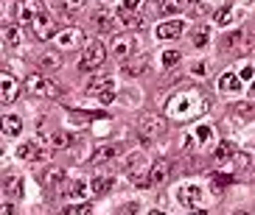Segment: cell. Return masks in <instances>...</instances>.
<instances>
[{
  "label": "cell",
  "instance_id": "obj_1",
  "mask_svg": "<svg viewBox=\"0 0 255 215\" xmlns=\"http://www.w3.org/2000/svg\"><path fill=\"white\" fill-rule=\"evenodd\" d=\"M208 109H210V98L196 87H185V89H180V92H174V95L165 101V115L171 120H180V123L196 120Z\"/></svg>",
  "mask_w": 255,
  "mask_h": 215
},
{
  "label": "cell",
  "instance_id": "obj_2",
  "mask_svg": "<svg viewBox=\"0 0 255 215\" xmlns=\"http://www.w3.org/2000/svg\"><path fill=\"white\" fill-rule=\"evenodd\" d=\"M165 134V118H160V115H154V112H146L140 118V137L143 143H154L157 137H163Z\"/></svg>",
  "mask_w": 255,
  "mask_h": 215
},
{
  "label": "cell",
  "instance_id": "obj_3",
  "mask_svg": "<svg viewBox=\"0 0 255 215\" xmlns=\"http://www.w3.org/2000/svg\"><path fill=\"white\" fill-rule=\"evenodd\" d=\"M107 59V51H104V45L96 42V39H90V42H84V56L82 62H79V70H93V67H101Z\"/></svg>",
  "mask_w": 255,
  "mask_h": 215
},
{
  "label": "cell",
  "instance_id": "obj_4",
  "mask_svg": "<svg viewBox=\"0 0 255 215\" xmlns=\"http://www.w3.org/2000/svg\"><path fill=\"white\" fill-rule=\"evenodd\" d=\"M25 89L34 92V95H42V98H56V95H59V87H56L51 78H45L42 73L28 75V78H25Z\"/></svg>",
  "mask_w": 255,
  "mask_h": 215
},
{
  "label": "cell",
  "instance_id": "obj_5",
  "mask_svg": "<svg viewBox=\"0 0 255 215\" xmlns=\"http://www.w3.org/2000/svg\"><path fill=\"white\" fill-rule=\"evenodd\" d=\"M31 28H34V37L42 39V42L56 37V20H53L51 11H39V14L34 17V22H31Z\"/></svg>",
  "mask_w": 255,
  "mask_h": 215
},
{
  "label": "cell",
  "instance_id": "obj_6",
  "mask_svg": "<svg viewBox=\"0 0 255 215\" xmlns=\"http://www.w3.org/2000/svg\"><path fill=\"white\" fill-rule=\"evenodd\" d=\"M53 45H59L62 51H73V48L84 45V34H82L79 28H73V25H68V28L56 31V37H53Z\"/></svg>",
  "mask_w": 255,
  "mask_h": 215
},
{
  "label": "cell",
  "instance_id": "obj_7",
  "mask_svg": "<svg viewBox=\"0 0 255 215\" xmlns=\"http://www.w3.org/2000/svg\"><path fill=\"white\" fill-rule=\"evenodd\" d=\"M216 140V129L210 126V123H202V126H196L194 132L185 137V148H194V145H210V143Z\"/></svg>",
  "mask_w": 255,
  "mask_h": 215
},
{
  "label": "cell",
  "instance_id": "obj_8",
  "mask_svg": "<svg viewBox=\"0 0 255 215\" xmlns=\"http://www.w3.org/2000/svg\"><path fill=\"white\" fill-rule=\"evenodd\" d=\"M137 51V39L132 34H115L113 39V56L115 59H129Z\"/></svg>",
  "mask_w": 255,
  "mask_h": 215
},
{
  "label": "cell",
  "instance_id": "obj_9",
  "mask_svg": "<svg viewBox=\"0 0 255 215\" xmlns=\"http://www.w3.org/2000/svg\"><path fill=\"white\" fill-rule=\"evenodd\" d=\"M244 14H247V8H244V6H233V3H230L227 8L222 6L216 11V22L222 25V28H227V25H236V22H239Z\"/></svg>",
  "mask_w": 255,
  "mask_h": 215
},
{
  "label": "cell",
  "instance_id": "obj_10",
  "mask_svg": "<svg viewBox=\"0 0 255 215\" xmlns=\"http://www.w3.org/2000/svg\"><path fill=\"white\" fill-rule=\"evenodd\" d=\"M177 199H180V204H185V207H196V204L202 201V187L199 185H182V187H177Z\"/></svg>",
  "mask_w": 255,
  "mask_h": 215
},
{
  "label": "cell",
  "instance_id": "obj_11",
  "mask_svg": "<svg viewBox=\"0 0 255 215\" xmlns=\"http://www.w3.org/2000/svg\"><path fill=\"white\" fill-rule=\"evenodd\" d=\"M17 92H20V84H17V78L11 73H3L0 75V98H3V104H11L17 98Z\"/></svg>",
  "mask_w": 255,
  "mask_h": 215
},
{
  "label": "cell",
  "instance_id": "obj_12",
  "mask_svg": "<svg viewBox=\"0 0 255 215\" xmlns=\"http://www.w3.org/2000/svg\"><path fill=\"white\" fill-rule=\"evenodd\" d=\"M3 196H6L8 201L23 199V179L17 176V173H8V176L3 179Z\"/></svg>",
  "mask_w": 255,
  "mask_h": 215
},
{
  "label": "cell",
  "instance_id": "obj_13",
  "mask_svg": "<svg viewBox=\"0 0 255 215\" xmlns=\"http://www.w3.org/2000/svg\"><path fill=\"white\" fill-rule=\"evenodd\" d=\"M182 20H168V22H160L157 28H154V37L157 39H177L182 37Z\"/></svg>",
  "mask_w": 255,
  "mask_h": 215
},
{
  "label": "cell",
  "instance_id": "obj_14",
  "mask_svg": "<svg viewBox=\"0 0 255 215\" xmlns=\"http://www.w3.org/2000/svg\"><path fill=\"white\" fill-rule=\"evenodd\" d=\"M90 196H93L90 179H76L73 185L68 187V199H70V201H87Z\"/></svg>",
  "mask_w": 255,
  "mask_h": 215
},
{
  "label": "cell",
  "instance_id": "obj_15",
  "mask_svg": "<svg viewBox=\"0 0 255 215\" xmlns=\"http://www.w3.org/2000/svg\"><path fill=\"white\" fill-rule=\"evenodd\" d=\"M93 22H96L98 31L110 34V31H115V28L121 25V17L113 14V11H96V14H93Z\"/></svg>",
  "mask_w": 255,
  "mask_h": 215
},
{
  "label": "cell",
  "instance_id": "obj_16",
  "mask_svg": "<svg viewBox=\"0 0 255 215\" xmlns=\"http://www.w3.org/2000/svg\"><path fill=\"white\" fill-rule=\"evenodd\" d=\"M107 87H115V78L110 73H96L90 81H87V92H90V95H98V92L107 89Z\"/></svg>",
  "mask_w": 255,
  "mask_h": 215
},
{
  "label": "cell",
  "instance_id": "obj_17",
  "mask_svg": "<svg viewBox=\"0 0 255 215\" xmlns=\"http://www.w3.org/2000/svg\"><path fill=\"white\" fill-rule=\"evenodd\" d=\"M168 173H171V162H168V159L154 162V168H151V173H149L151 185H163V182H168Z\"/></svg>",
  "mask_w": 255,
  "mask_h": 215
},
{
  "label": "cell",
  "instance_id": "obj_18",
  "mask_svg": "<svg viewBox=\"0 0 255 215\" xmlns=\"http://www.w3.org/2000/svg\"><path fill=\"white\" fill-rule=\"evenodd\" d=\"M17 156H20V159H42V156H48V154L42 148H37V143L25 140V143L17 145Z\"/></svg>",
  "mask_w": 255,
  "mask_h": 215
},
{
  "label": "cell",
  "instance_id": "obj_19",
  "mask_svg": "<svg viewBox=\"0 0 255 215\" xmlns=\"http://www.w3.org/2000/svg\"><path fill=\"white\" fill-rule=\"evenodd\" d=\"M219 89H222V92H239V89H241V75L239 73H230V70L222 73V75H219Z\"/></svg>",
  "mask_w": 255,
  "mask_h": 215
},
{
  "label": "cell",
  "instance_id": "obj_20",
  "mask_svg": "<svg viewBox=\"0 0 255 215\" xmlns=\"http://www.w3.org/2000/svg\"><path fill=\"white\" fill-rule=\"evenodd\" d=\"M23 132V120H20V115H3V134L6 137H17V134Z\"/></svg>",
  "mask_w": 255,
  "mask_h": 215
},
{
  "label": "cell",
  "instance_id": "obj_21",
  "mask_svg": "<svg viewBox=\"0 0 255 215\" xmlns=\"http://www.w3.org/2000/svg\"><path fill=\"white\" fill-rule=\"evenodd\" d=\"M233 154H236V145L225 140V143H219V148H216V156H213V159H216V165H219V168H225V165H230Z\"/></svg>",
  "mask_w": 255,
  "mask_h": 215
},
{
  "label": "cell",
  "instance_id": "obj_22",
  "mask_svg": "<svg viewBox=\"0 0 255 215\" xmlns=\"http://www.w3.org/2000/svg\"><path fill=\"white\" fill-rule=\"evenodd\" d=\"M39 67H42V73H53V70H59V67H62V56H59L56 51L42 53V59H39Z\"/></svg>",
  "mask_w": 255,
  "mask_h": 215
},
{
  "label": "cell",
  "instance_id": "obj_23",
  "mask_svg": "<svg viewBox=\"0 0 255 215\" xmlns=\"http://www.w3.org/2000/svg\"><path fill=\"white\" fill-rule=\"evenodd\" d=\"M250 165H253V156L247 151H236L230 159V171H250Z\"/></svg>",
  "mask_w": 255,
  "mask_h": 215
},
{
  "label": "cell",
  "instance_id": "obj_24",
  "mask_svg": "<svg viewBox=\"0 0 255 215\" xmlns=\"http://www.w3.org/2000/svg\"><path fill=\"white\" fill-rule=\"evenodd\" d=\"M118 17H121V25H124V28H129V31H135V28H140V25H143L140 14H135V11H127V8H121Z\"/></svg>",
  "mask_w": 255,
  "mask_h": 215
},
{
  "label": "cell",
  "instance_id": "obj_25",
  "mask_svg": "<svg viewBox=\"0 0 255 215\" xmlns=\"http://www.w3.org/2000/svg\"><path fill=\"white\" fill-rule=\"evenodd\" d=\"M146 67H149V56L143 53L140 59H129L127 65H124V70H127L129 75H140V73H146Z\"/></svg>",
  "mask_w": 255,
  "mask_h": 215
},
{
  "label": "cell",
  "instance_id": "obj_26",
  "mask_svg": "<svg viewBox=\"0 0 255 215\" xmlns=\"http://www.w3.org/2000/svg\"><path fill=\"white\" fill-rule=\"evenodd\" d=\"M208 39H210V28L205 25V22H202V25H196L194 34H191V42H194L196 48H205V45H208Z\"/></svg>",
  "mask_w": 255,
  "mask_h": 215
},
{
  "label": "cell",
  "instance_id": "obj_27",
  "mask_svg": "<svg viewBox=\"0 0 255 215\" xmlns=\"http://www.w3.org/2000/svg\"><path fill=\"white\" fill-rule=\"evenodd\" d=\"M3 42H6L8 48H17V45L23 42V37H20V28H17V25H6V28H3Z\"/></svg>",
  "mask_w": 255,
  "mask_h": 215
},
{
  "label": "cell",
  "instance_id": "obj_28",
  "mask_svg": "<svg viewBox=\"0 0 255 215\" xmlns=\"http://www.w3.org/2000/svg\"><path fill=\"white\" fill-rule=\"evenodd\" d=\"M233 115L239 120H255V104H236L233 106Z\"/></svg>",
  "mask_w": 255,
  "mask_h": 215
},
{
  "label": "cell",
  "instance_id": "obj_29",
  "mask_svg": "<svg viewBox=\"0 0 255 215\" xmlns=\"http://www.w3.org/2000/svg\"><path fill=\"white\" fill-rule=\"evenodd\" d=\"M37 3L34 0H23V6H20V20L23 22H34V17H37Z\"/></svg>",
  "mask_w": 255,
  "mask_h": 215
},
{
  "label": "cell",
  "instance_id": "obj_30",
  "mask_svg": "<svg viewBox=\"0 0 255 215\" xmlns=\"http://www.w3.org/2000/svg\"><path fill=\"white\" fill-rule=\"evenodd\" d=\"M65 179V171L62 168H48L45 173H42V185H51V187H56Z\"/></svg>",
  "mask_w": 255,
  "mask_h": 215
},
{
  "label": "cell",
  "instance_id": "obj_31",
  "mask_svg": "<svg viewBox=\"0 0 255 215\" xmlns=\"http://www.w3.org/2000/svg\"><path fill=\"white\" fill-rule=\"evenodd\" d=\"M93 196H101V193H107L110 187H113V179L110 176H93Z\"/></svg>",
  "mask_w": 255,
  "mask_h": 215
},
{
  "label": "cell",
  "instance_id": "obj_32",
  "mask_svg": "<svg viewBox=\"0 0 255 215\" xmlns=\"http://www.w3.org/2000/svg\"><path fill=\"white\" fill-rule=\"evenodd\" d=\"M185 8V0H163L160 3V14H177V11H182Z\"/></svg>",
  "mask_w": 255,
  "mask_h": 215
},
{
  "label": "cell",
  "instance_id": "obj_33",
  "mask_svg": "<svg viewBox=\"0 0 255 215\" xmlns=\"http://www.w3.org/2000/svg\"><path fill=\"white\" fill-rule=\"evenodd\" d=\"M62 215H93V207L87 201H79V204H70V207L62 210Z\"/></svg>",
  "mask_w": 255,
  "mask_h": 215
},
{
  "label": "cell",
  "instance_id": "obj_34",
  "mask_svg": "<svg viewBox=\"0 0 255 215\" xmlns=\"http://www.w3.org/2000/svg\"><path fill=\"white\" fill-rule=\"evenodd\" d=\"M210 185H213V193H222L230 185V173H210Z\"/></svg>",
  "mask_w": 255,
  "mask_h": 215
},
{
  "label": "cell",
  "instance_id": "obj_35",
  "mask_svg": "<svg viewBox=\"0 0 255 215\" xmlns=\"http://www.w3.org/2000/svg\"><path fill=\"white\" fill-rule=\"evenodd\" d=\"M110 156H115V148H113V145H101V148H96V151H93V156H90V159H93L96 165H101V162H107Z\"/></svg>",
  "mask_w": 255,
  "mask_h": 215
},
{
  "label": "cell",
  "instance_id": "obj_36",
  "mask_svg": "<svg viewBox=\"0 0 255 215\" xmlns=\"http://www.w3.org/2000/svg\"><path fill=\"white\" fill-rule=\"evenodd\" d=\"M239 42H244V31L225 34V39H222V45H225V48H239Z\"/></svg>",
  "mask_w": 255,
  "mask_h": 215
},
{
  "label": "cell",
  "instance_id": "obj_37",
  "mask_svg": "<svg viewBox=\"0 0 255 215\" xmlns=\"http://www.w3.org/2000/svg\"><path fill=\"white\" fill-rule=\"evenodd\" d=\"M51 143L56 145V148H68L70 143H73V137L65 134V132H56V134H51Z\"/></svg>",
  "mask_w": 255,
  "mask_h": 215
},
{
  "label": "cell",
  "instance_id": "obj_38",
  "mask_svg": "<svg viewBox=\"0 0 255 215\" xmlns=\"http://www.w3.org/2000/svg\"><path fill=\"white\" fill-rule=\"evenodd\" d=\"M241 70H239V75H241V81H253L255 78V65L253 62H241Z\"/></svg>",
  "mask_w": 255,
  "mask_h": 215
},
{
  "label": "cell",
  "instance_id": "obj_39",
  "mask_svg": "<svg viewBox=\"0 0 255 215\" xmlns=\"http://www.w3.org/2000/svg\"><path fill=\"white\" fill-rule=\"evenodd\" d=\"M180 59H182V53H180V51H165V53H163V67L177 65Z\"/></svg>",
  "mask_w": 255,
  "mask_h": 215
},
{
  "label": "cell",
  "instance_id": "obj_40",
  "mask_svg": "<svg viewBox=\"0 0 255 215\" xmlns=\"http://www.w3.org/2000/svg\"><path fill=\"white\" fill-rule=\"evenodd\" d=\"M191 73H194V75H208V62H205V59H194V62H191Z\"/></svg>",
  "mask_w": 255,
  "mask_h": 215
},
{
  "label": "cell",
  "instance_id": "obj_41",
  "mask_svg": "<svg viewBox=\"0 0 255 215\" xmlns=\"http://www.w3.org/2000/svg\"><path fill=\"white\" fill-rule=\"evenodd\" d=\"M62 6H65V11H68V14H76V11H82L84 0H62Z\"/></svg>",
  "mask_w": 255,
  "mask_h": 215
},
{
  "label": "cell",
  "instance_id": "obj_42",
  "mask_svg": "<svg viewBox=\"0 0 255 215\" xmlns=\"http://www.w3.org/2000/svg\"><path fill=\"white\" fill-rule=\"evenodd\" d=\"M98 101H101V104H113V101H115V87L101 89V92H98Z\"/></svg>",
  "mask_w": 255,
  "mask_h": 215
},
{
  "label": "cell",
  "instance_id": "obj_43",
  "mask_svg": "<svg viewBox=\"0 0 255 215\" xmlns=\"http://www.w3.org/2000/svg\"><path fill=\"white\" fill-rule=\"evenodd\" d=\"M140 3H143V0H121V8H127V11H135Z\"/></svg>",
  "mask_w": 255,
  "mask_h": 215
},
{
  "label": "cell",
  "instance_id": "obj_44",
  "mask_svg": "<svg viewBox=\"0 0 255 215\" xmlns=\"http://www.w3.org/2000/svg\"><path fill=\"white\" fill-rule=\"evenodd\" d=\"M137 213V204H129V207H124V210H118L115 215H135Z\"/></svg>",
  "mask_w": 255,
  "mask_h": 215
},
{
  "label": "cell",
  "instance_id": "obj_45",
  "mask_svg": "<svg viewBox=\"0 0 255 215\" xmlns=\"http://www.w3.org/2000/svg\"><path fill=\"white\" fill-rule=\"evenodd\" d=\"M205 3H210V6H230L233 0H205Z\"/></svg>",
  "mask_w": 255,
  "mask_h": 215
},
{
  "label": "cell",
  "instance_id": "obj_46",
  "mask_svg": "<svg viewBox=\"0 0 255 215\" xmlns=\"http://www.w3.org/2000/svg\"><path fill=\"white\" fill-rule=\"evenodd\" d=\"M0 215H11V204H8V201L3 204V207H0Z\"/></svg>",
  "mask_w": 255,
  "mask_h": 215
},
{
  "label": "cell",
  "instance_id": "obj_47",
  "mask_svg": "<svg viewBox=\"0 0 255 215\" xmlns=\"http://www.w3.org/2000/svg\"><path fill=\"white\" fill-rule=\"evenodd\" d=\"M191 215H208V213H205V210H194Z\"/></svg>",
  "mask_w": 255,
  "mask_h": 215
},
{
  "label": "cell",
  "instance_id": "obj_48",
  "mask_svg": "<svg viewBox=\"0 0 255 215\" xmlns=\"http://www.w3.org/2000/svg\"><path fill=\"white\" fill-rule=\"evenodd\" d=\"M149 215H165V213H160V210H151V213Z\"/></svg>",
  "mask_w": 255,
  "mask_h": 215
},
{
  "label": "cell",
  "instance_id": "obj_49",
  "mask_svg": "<svg viewBox=\"0 0 255 215\" xmlns=\"http://www.w3.org/2000/svg\"><path fill=\"white\" fill-rule=\"evenodd\" d=\"M233 215H253V213H233Z\"/></svg>",
  "mask_w": 255,
  "mask_h": 215
},
{
  "label": "cell",
  "instance_id": "obj_50",
  "mask_svg": "<svg viewBox=\"0 0 255 215\" xmlns=\"http://www.w3.org/2000/svg\"><path fill=\"white\" fill-rule=\"evenodd\" d=\"M253 95H255V81H253Z\"/></svg>",
  "mask_w": 255,
  "mask_h": 215
}]
</instances>
